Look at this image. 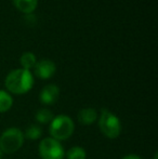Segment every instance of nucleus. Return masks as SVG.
<instances>
[{
  "label": "nucleus",
  "instance_id": "f257e3e1",
  "mask_svg": "<svg viewBox=\"0 0 158 159\" xmlns=\"http://www.w3.org/2000/svg\"><path fill=\"white\" fill-rule=\"evenodd\" d=\"M6 87L14 94H24L34 86V77L27 69L19 68L10 71L6 77Z\"/></svg>",
  "mask_w": 158,
  "mask_h": 159
},
{
  "label": "nucleus",
  "instance_id": "f03ea898",
  "mask_svg": "<svg viewBox=\"0 0 158 159\" xmlns=\"http://www.w3.org/2000/svg\"><path fill=\"white\" fill-rule=\"evenodd\" d=\"M74 129V122L68 116L60 115L53 117V119L51 120L49 132L51 134V138L60 142V141L67 140L73 134Z\"/></svg>",
  "mask_w": 158,
  "mask_h": 159
},
{
  "label": "nucleus",
  "instance_id": "7ed1b4c3",
  "mask_svg": "<svg viewBox=\"0 0 158 159\" xmlns=\"http://www.w3.org/2000/svg\"><path fill=\"white\" fill-rule=\"evenodd\" d=\"M24 134L17 128H9L0 136V151L6 154H13L22 147Z\"/></svg>",
  "mask_w": 158,
  "mask_h": 159
},
{
  "label": "nucleus",
  "instance_id": "20e7f679",
  "mask_svg": "<svg viewBox=\"0 0 158 159\" xmlns=\"http://www.w3.org/2000/svg\"><path fill=\"white\" fill-rule=\"evenodd\" d=\"M99 126L102 133L108 139H116L121 132V125L118 117L107 109H102Z\"/></svg>",
  "mask_w": 158,
  "mask_h": 159
},
{
  "label": "nucleus",
  "instance_id": "39448f33",
  "mask_svg": "<svg viewBox=\"0 0 158 159\" xmlns=\"http://www.w3.org/2000/svg\"><path fill=\"white\" fill-rule=\"evenodd\" d=\"M39 154L42 159H63L65 155L61 143L52 138H46L40 142Z\"/></svg>",
  "mask_w": 158,
  "mask_h": 159
},
{
  "label": "nucleus",
  "instance_id": "423d86ee",
  "mask_svg": "<svg viewBox=\"0 0 158 159\" xmlns=\"http://www.w3.org/2000/svg\"><path fill=\"white\" fill-rule=\"evenodd\" d=\"M56 67L50 60H41L35 65V74L40 79H49L54 75Z\"/></svg>",
  "mask_w": 158,
  "mask_h": 159
},
{
  "label": "nucleus",
  "instance_id": "0eeeda50",
  "mask_svg": "<svg viewBox=\"0 0 158 159\" xmlns=\"http://www.w3.org/2000/svg\"><path fill=\"white\" fill-rule=\"evenodd\" d=\"M60 96V89L55 84H48L43 87L40 92V102L44 105L54 104Z\"/></svg>",
  "mask_w": 158,
  "mask_h": 159
},
{
  "label": "nucleus",
  "instance_id": "6e6552de",
  "mask_svg": "<svg viewBox=\"0 0 158 159\" xmlns=\"http://www.w3.org/2000/svg\"><path fill=\"white\" fill-rule=\"evenodd\" d=\"M97 119V113L93 108H82L78 113V120L81 125L84 126H90L94 124Z\"/></svg>",
  "mask_w": 158,
  "mask_h": 159
},
{
  "label": "nucleus",
  "instance_id": "1a4fd4ad",
  "mask_svg": "<svg viewBox=\"0 0 158 159\" xmlns=\"http://www.w3.org/2000/svg\"><path fill=\"white\" fill-rule=\"evenodd\" d=\"M17 10L23 13H32L38 4V0H12Z\"/></svg>",
  "mask_w": 158,
  "mask_h": 159
},
{
  "label": "nucleus",
  "instance_id": "9d476101",
  "mask_svg": "<svg viewBox=\"0 0 158 159\" xmlns=\"http://www.w3.org/2000/svg\"><path fill=\"white\" fill-rule=\"evenodd\" d=\"M20 63L23 66L24 69H27L29 70L30 68L35 67V65L37 63L36 57H35L34 53L32 52H25L22 54V57H20Z\"/></svg>",
  "mask_w": 158,
  "mask_h": 159
},
{
  "label": "nucleus",
  "instance_id": "9b49d317",
  "mask_svg": "<svg viewBox=\"0 0 158 159\" xmlns=\"http://www.w3.org/2000/svg\"><path fill=\"white\" fill-rule=\"evenodd\" d=\"M13 98L8 92L3 90H0V113L9 111L12 107Z\"/></svg>",
  "mask_w": 158,
  "mask_h": 159
},
{
  "label": "nucleus",
  "instance_id": "f8f14e48",
  "mask_svg": "<svg viewBox=\"0 0 158 159\" xmlns=\"http://www.w3.org/2000/svg\"><path fill=\"white\" fill-rule=\"evenodd\" d=\"M53 119V114L50 109L41 108L36 113V120L40 124H48Z\"/></svg>",
  "mask_w": 158,
  "mask_h": 159
},
{
  "label": "nucleus",
  "instance_id": "ddd939ff",
  "mask_svg": "<svg viewBox=\"0 0 158 159\" xmlns=\"http://www.w3.org/2000/svg\"><path fill=\"white\" fill-rule=\"evenodd\" d=\"M42 134V130L41 128L39 126H36V125H33V126L28 127L25 131V134H24V138H27L29 140L34 141V140H37L41 136Z\"/></svg>",
  "mask_w": 158,
  "mask_h": 159
},
{
  "label": "nucleus",
  "instance_id": "4468645a",
  "mask_svg": "<svg viewBox=\"0 0 158 159\" xmlns=\"http://www.w3.org/2000/svg\"><path fill=\"white\" fill-rule=\"evenodd\" d=\"M86 151L80 146H74L67 152V159H86Z\"/></svg>",
  "mask_w": 158,
  "mask_h": 159
},
{
  "label": "nucleus",
  "instance_id": "2eb2a0df",
  "mask_svg": "<svg viewBox=\"0 0 158 159\" xmlns=\"http://www.w3.org/2000/svg\"><path fill=\"white\" fill-rule=\"evenodd\" d=\"M122 159H141V157L138 155H134V154H130V155H127L124 157H122Z\"/></svg>",
  "mask_w": 158,
  "mask_h": 159
},
{
  "label": "nucleus",
  "instance_id": "dca6fc26",
  "mask_svg": "<svg viewBox=\"0 0 158 159\" xmlns=\"http://www.w3.org/2000/svg\"><path fill=\"white\" fill-rule=\"evenodd\" d=\"M1 156H2V152L0 151V159H1Z\"/></svg>",
  "mask_w": 158,
  "mask_h": 159
}]
</instances>
